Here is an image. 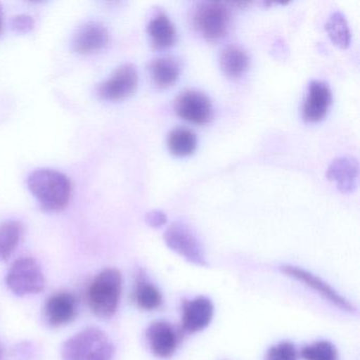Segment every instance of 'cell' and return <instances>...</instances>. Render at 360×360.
Segmentation results:
<instances>
[{
    "mask_svg": "<svg viewBox=\"0 0 360 360\" xmlns=\"http://www.w3.org/2000/svg\"><path fill=\"white\" fill-rule=\"evenodd\" d=\"M250 66V58L245 50L237 45L224 48L220 56V67L225 75L231 79L241 77Z\"/></svg>",
    "mask_w": 360,
    "mask_h": 360,
    "instance_id": "e0dca14e",
    "label": "cell"
},
{
    "mask_svg": "<svg viewBox=\"0 0 360 360\" xmlns=\"http://www.w3.org/2000/svg\"><path fill=\"white\" fill-rule=\"evenodd\" d=\"M24 235V226L18 221L0 224V260H7L18 248Z\"/></svg>",
    "mask_w": 360,
    "mask_h": 360,
    "instance_id": "44dd1931",
    "label": "cell"
},
{
    "mask_svg": "<svg viewBox=\"0 0 360 360\" xmlns=\"http://www.w3.org/2000/svg\"><path fill=\"white\" fill-rule=\"evenodd\" d=\"M145 221L149 226L153 227V229H159V227L166 224L167 216L162 210H151V212H147L146 216H145Z\"/></svg>",
    "mask_w": 360,
    "mask_h": 360,
    "instance_id": "4316f807",
    "label": "cell"
},
{
    "mask_svg": "<svg viewBox=\"0 0 360 360\" xmlns=\"http://www.w3.org/2000/svg\"><path fill=\"white\" fill-rule=\"evenodd\" d=\"M332 101V90L326 82H311L302 107L304 121L309 123L321 121L328 113Z\"/></svg>",
    "mask_w": 360,
    "mask_h": 360,
    "instance_id": "8fae6325",
    "label": "cell"
},
{
    "mask_svg": "<svg viewBox=\"0 0 360 360\" xmlns=\"http://www.w3.org/2000/svg\"><path fill=\"white\" fill-rule=\"evenodd\" d=\"M149 72L157 87L168 88L178 81L180 65L174 58H155L149 65Z\"/></svg>",
    "mask_w": 360,
    "mask_h": 360,
    "instance_id": "ac0fdd59",
    "label": "cell"
},
{
    "mask_svg": "<svg viewBox=\"0 0 360 360\" xmlns=\"http://www.w3.org/2000/svg\"><path fill=\"white\" fill-rule=\"evenodd\" d=\"M280 271L288 277L292 278V279L304 284L307 288L315 290L322 298L326 299V301L342 309V311H347V313H356L357 311V309L353 303L349 302L347 298L341 296L328 282L324 281L318 276L314 275L311 271L288 264L281 265Z\"/></svg>",
    "mask_w": 360,
    "mask_h": 360,
    "instance_id": "8992f818",
    "label": "cell"
},
{
    "mask_svg": "<svg viewBox=\"0 0 360 360\" xmlns=\"http://www.w3.org/2000/svg\"><path fill=\"white\" fill-rule=\"evenodd\" d=\"M0 354H1V349H0Z\"/></svg>",
    "mask_w": 360,
    "mask_h": 360,
    "instance_id": "f1b7e54d",
    "label": "cell"
},
{
    "mask_svg": "<svg viewBox=\"0 0 360 360\" xmlns=\"http://www.w3.org/2000/svg\"><path fill=\"white\" fill-rule=\"evenodd\" d=\"M214 307L212 300L205 296H198L184 301L182 305L181 326L189 334L201 332L207 328L214 318Z\"/></svg>",
    "mask_w": 360,
    "mask_h": 360,
    "instance_id": "30bf717a",
    "label": "cell"
},
{
    "mask_svg": "<svg viewBox=\"0 0 360 360\" xmlns=\"http://www.w3.org/2000/svg\"><path fill=\"white\" fill-rule=\"evenodd\" d=\"M264 360H298V352L294 343L282 341L269 347L265 354Z\"/></svg>",
    "mask_w": 360,
    "mask_h": 360,
    "instance_id": "cb8c5ba5",
    "label": "cell"
},
{
    "mask_svg": "<svg viewBox=\"0 0 360 360\" xmlns=\"http://www.w3.org/2000/svg\"><path fill=\"white\" fill-rule=\"evenodd\" d=\"M115 355V345L107 338L106 340L96 345L85 360H113Z\"/></svg>",
    "mask_w": 360,
    "mask_h": 360,
    "instance_id": "d4e9b609",
    "label": "cell"
},
{
    "mask_svg": "<svg viewBox=\"0 0 360 360\" xmlns=\"http://www.w3.org/2000/svg\"><path fill=\"white\" fill-rule=\"evenodd\" d=\"M4 31V14L1 5H0V35L3 34Z\"/></svg>",
    "mask_w": 360,
    "mask_h": 360,
    "instance_id": "83f0119b",
    "label": "cell"
},
{
    "mask_svg": "<svg viewBox=\"0 0 360 360\" xmlns=\"http://www.w3.org/2000/svg\"><path fill=\"white\" fill-rule=\"evenodd\" d=\"M166 245L181 257L198 265L207 266L205 250L193 229L182 222H174L164 233Z\"/></svg>",
    "mask_w": 360,
    "mask_h": 360,
    "instance_id": "277c9868",
    "label": "cell"
},
{
    "mask_svg": "<svg viewBox=\"0 0 360 360\" xmlns=\"http://www.w3.org/2000/svg\"><path fill=\"white\" fill-rule=\"evenodd\" d=\"M11 25L12 29L15 32L26 34L34 28V20H33L32 16L20 14V15H16L12 18Z\"/></svg>",
    "mask_w": 360,
    "mask_h": 360,
    "instance_id": "484cf974",
    "label": "cell"
},
{
    "mask_svg": "<svg viewBox=\"0 0 360 360\" xmlns=\"http://www.w3.org/2000/svg\"><path fill=\"white\" fill-rule=\"evenodd\" d=\"M191 25L206 41L224 37L231 25V10L226 4L216 1L199 3L191 10Z\"/></svg>",
    "mask_w": 360,
    "mask_h": 360,
    "instance_id": "3957f363",
    "label": "cell"
},
{
    "mask_svg": "<svg viewBox=\"0 0 360 360\" xmlns=\"http://www.w3.org/2000/svg\"><path fill=\"white\" fill-rule=\"evenodd\" d=\"M304 360H339L338 351L330 341L319 340L301 349Z\"/></svg>",
    "mask_w": 360,
    "mask_h": 360,
    "instance_id": "603a6c76",
    "label": "cell"
},
{
    "mask_svg": "<svg viewBox=\"0 0 360 360\" xmlns=\"http://www.w3.org/2000/svg\"><path fill=\"white\" fill-rule=\"evenodd\" d=\"M359 164L352 155L337 158L328 166L326 176L336 185L340 193H351L357 187Z\"/></svg>",
    "mask_w": 360,
    "mask_h": 360,
    "instance_id": "4fadbf2b",
    "label": "cell"
},
{
    "mask_svg": "<svg viewBox=\"0 0 360 360\" xmlns=\"http://www.w3.org/2000/svg\"><path fill=\"white\" fill-rule=\"evenodd\" d=\"M167 145L170 153L176 157H188L197 149V134L188 128H174L168 134Z\"/></svg>",
    "mask_w": 360,
    "mask_h": 360,
    "instance_id": "ffe728a7",
    "label": "cell"
},
{
    "mask_svg": "<svg viewBox=\"0 0 360 360\" xmlns=\"http://www.w3.org/2000/svg\"><path fill=\"white\" fill-rule=\"evenodd\" d=\"M139 84L136 66L125 64L119 67L109 79L98 85V96L105 101H122L134 94Z\"/></svg>",
    "mask_w": 360,
    "mask_h": 360,
    "instance_id": "52a82bcc",
    "label": "cell"
},
{
    "mask_svg": "<svg viewBox=\"0 0 360 360\" xmlns=\"http://www.w3.org/2000/svg\"><path fill=\"white\" fill-rule=\"evenodd\" d=\"M109 41V32L104 25L89 22L77 30L73 39L72 47L82 56L94 54L106 47Z\"/></svg>",
    "mask_w": 360,
    "mask_h": 360,
    "instance_id": "5bb4252c",
    "label": "cell"
},
{
    "mask_svg": "<svg viewBox=\"0 0 360 360\" xmlns=\"http://www.w3.org/2000/svg\"><path fill=\"white\" fill-rule=\"evenodd\" d=\"M29 191L37 198L41 210L60 212L69 204L71 198L70 180L62 172L48 168L34 170L27 179Z\"/></svg>",
    "mask_w": 360,
    "mask_h": 360,
    "instance_id": "6da1fadb",
    "label": "cell"
},
{
    "mask_svg": "<svg viewBox=\"0 0 360 360\" xmlns=\"http://www.w3.org/2000/svg\"><path fill=\"white\" fill-rule=\"evenodd\" d=\"M174 109L181 119L195 125H205L214 115L210 98L198 90L181 92L174 101Z\"/></svg>",
    "mask_w": 360,
    "mask_h": 360,
    "instance_id": "ba28073f",
    "label": "cell"
},
{
    "mask_svg": "<svg viewBox=\"0 0 360 360\" xmlns=\"http://www.w3.org/2000/svg\"><path fill=\"white\" fill-rule=\"evenodd\" d=\"M6 282L8 288L18 296L39 294L46 285L41 266L30 257L18 259L12 264Z\"/></svg>",
    "mask_w": 360,
    "mask_h": 360,
    "instance_id": "5b68a950",
    "label": "cell"
},
{
    "mask_svg": "<svg viewBox=\"0 0 360 360\" xmlns=\"http://www.w3.org/2000/svg\"><path fill=\"white\" fill-rule=\"evenodd\" d=\"M123 277L117 269H106L101 271L88 290L90 309L98 317H112L117 313L121 300Z\"/></svg>",
    "mask_w": 360,
    "mask_h": 360,
    "instance_id": "7a4b0ae2",
    "label": "cell"
},
{
    "mask_svg": "<svg viewBox=\"0 0 360 360\" xmlns=\"http://www.w3.org/2000/svg\"><path fill=\"white\" fill-rule=\"evenodd\" d=\"M77 314V301L71 292H60L48 299L45 304V317L52 326L70 323Z\"/></svg>",
    "mask_w": 360,
    "mask_h": 360,
    "instance_id": "9a60e30c",
    "label": "cell"
},
{
    "mask_svg": "<svg viewBox=\"0 0 360 360\" xmlns=\"http://www.w3.org/2000/svg\"><path fill=\"white\" fill-rule=\"evenodd\" d=\"M326 30L335 46L340 49L349 48L351 44V30L342 13L334 12L326 22Z\"/></svg>",
    "mask_w": 360,
    "mask_h": 360,
    "instance_id": "7402d4cb",
    "label": "cell"
},
{
    "mask_svg": "<svg viewBox=\"0 0 360 360\" xmlns=\"http://www.w3.org/2000/svg\"><path fill=\"white\" fill-rule=\"evenodd\" d=\"M146 338L153 355L169 358L176 353L180 343V334L169 322L157 320L146 330Z\"/></svg>",
    "mask_w": 360,
    "mask_h": 360,
    "instance_id": "9c48e42d",
    "label": "cell"
},
{
    "mask_svg": "<svg viewBox=\"0 0 360 360\" xmlns=\"http://www.w3.org/2000/svg\"><path fill=\"white\" fill-rule=\"evenodd\" d=\"M106 339V335L100 328H86L64 343L62 349L63 359L85 360L92 349Z\"/></svg>",
    "mask_w": 360,
    "mask_h": 360,
    "instance_id": "7c38bea8",
    "label": "cell"
},
{
    "mask_svg": "<svg viewBox=\"0 0 360 360\" xmlns=\"http://www.w3.org/2000/svg\"><path fill=\"white\" fill-rule=\"evenodd\" d=\"M134 300L143 311H155L163 304V296L159 288L141 274L134 290Z\"/></svg>",
    "mask_w": 360,
    "mask_h": 360,
    "instance_id": "d6986e66",
    "label": "cell"
},
{
    "mask_svg": "<svg viewBox=\"0 0 360 360\" xmlns=\"http://www.w3.org/2000/svg\"><path fill=\"white\" fill-rule=\"evenodd\" d=\"M147 32L155 49L163 50L176 43V27L166 14L159 13L149 22Z\"/></svg>",
    "mask_w": 360,
    "mask_h": 360,
    "instance_id": "2e32d148",
    "label": "cell"
}]
</instances>
